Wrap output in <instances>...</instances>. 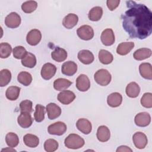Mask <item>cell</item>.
Masks as SVG:
<instances>
[{
    "label": "cell",
    "instance_id": "obj_6",
    "mask_svg": "<svg viewBox=\"0 0 152 152\" xmlns=\"http://www.w3.org/2000/svg\"><path fill=\"white\" fill-rule=\"evenodd\" d=\"M56 72V67L51 63L45 64L41 69V76L46 80L51 79Z\"/></svg>",
    "mask_w": 152,
    "mask_h": 152
},
{
    "label": "cell",
    "instance_id": "obj_2",
    "mask_svg": "<svg viewBox=\"0 0 152 152\" xmlns=\"http://www.w3.org/2000/svg\"><path fill=\"white\" fill-rule=\"evenodd\" d=\"M65 147L70 149H78L81 148L85 144L83 138L75 134H69L64 141Z\"/></svg>",
    "mask_w": 152,
    "mask_h": 152
},
{
    "label": "cell",
    "instance_id": "obj_39",
    "mask_svg": "<svg viewBox=\"0 0 152 152\" xmlns=\"http://www.w3.org/2000/svg\"><path fill=\"white\" fill-rule=\"evenodd\" d=\"M59 144L54 139H48L44 143V148L47 152H53L58 148Z\"/></svg>",
    "mask_w": 152,
    "mask_h": 152
},
{
    "label": "cell",
    "instance_id": "obj_29",
    "mask_svg": "<svg viewBox=\"0 0 152 152\" xmlns=\"http://www.w3.org/2000/svg\"><path fill=\"white\" fill-rule=\"evenodd\" d=\"M21 64L24 66L32 68L36 65V58L34 54L27 52L25 56L21 59Z\"/></svg>",
    "mask_w": 152,
    "mask_h": 152
},
{
    "label": "cell",
    "instance_id": "obj_15",
    "mask_svg": "<svg viewBox=\"0 0 152 152\" xmlns=\"http://www.w3.org/2000/svg\"><path fill=\"white\" fill-rule=\"evenodd\" d=\"M77 71V65L73 61H67L64 62L61 67L62 73L67 76L74 75Z\"/></svg>",
    "mask_w": 152,
    "mask_h": 152
},
{
    "label": "cell",
    "instance_id": "obj_27",
    "mask_svg": "<svg viewBox=\"0 0 152 152\" xmlns=\"http://www.w3.org/2000/svg\"><path fill=\"white\" fill-rule=\"evenodd\" d=\"M23 141L26 145L28 147H36L39 144V138L33 134H27L23 137Z\"/></svg>",
    "mask_w": 152,
    "mask_h": 152
},
{
    "label": "cell",
    "instance_id": "obj_5",
    "mask_svg": "<svg viewBox=\"0 0 152 152\" xmlns=\"http://www.w3.org/2000/svg\"><path fill=\"white\" fill-rule=\"evenodd\" d=\"M66 125L65 123L58 121L50 125L48 128V131L51 135H62L66 132Z\"/></svg>",
    "mask_w": 152,
    "mask_h": 152
},
{
    "label": "cell",
    "instance_id": "obj_34",
    "mask_svg": "<svg viewBox=\"0 0 152 152\" xmlns=\"http://www.w3.org/2000/svg\"><path fill=\"white\" fill-rule=\"evenodd\" d=\"M45 107L44 106L37 104L35 107V112L34 113V118L36 122H40L45 119Z\"/></svg>",
    "mask_w": 152,
    "mask_h": 152
},
{
    "label": "cell",
    "instance_id": "obj_12",
    "mask_svg": "<svg viewBox=\"0 0 152 152\" xmlns=\"http://www.w3.org/2000/svg\"><path fill=\"white\" fill-rule=\"evenodd\" d=\"M57 99L62 104H69L75 99V95L70 90H63L58 94Z\"/></svg>",
    "mask_w": 152,
    "mask_h": 152
},
{
    "label": "cell",
    "instance_id": "obj_19",
    "mask_svg": "<svg viewBox=\"0 0 152 152\" xmlns=\"http://www.w3.org/2000/svg\"><path fill=\"white\" fill-rule=\"evenodd\" d=\"M78 21V17L76 14L73 13H69L64 18L62 21V24L65 28L68 29H71L76 26Z\"/></svg>",
    "mask_w": 152,
    "mask_h": 152
},
{
    "label": "cell",
    "instance_id": "obj_32",
    "mask_svg": "<svg viewBox=\"0 0 152 152\" xmlns=\"http://www.w3.org/2000/svg\"><path fill=\"white\" fill-rule=\"evenodd\" d=\"M21 88L17 86L9 87L5 93L6 97L10 100H15L18 99L20 95Z\"/></svg>",
    "mask_w": 152,
    "mask_h": 152
},
{
    "label": "cell",
    "instance_id": "obj_26",
    "mask_svg": "<svg viewBox=\"0 0 152 152\" xmlns=\"http://www.w3.org/2000/svg\"><path fill=\"white\" fill-rule=\"evenodd\" d=\"M151 50L148 48H141L135 50L133 54L135 59L137 61H142L148 58L151 55Z\"/></svg>",
    "mask_w": 152,
    "mask_h": 152
},
{
    "label": "cell",
    "instance_id": "obj_22",
    "mask_svg": "<svg viewBox=\"0 0 152 152\" xmlns=\"http://www.w3.org/2000/svg\"><path fill=\"white\" fill-rule=\"evenodd\" d=\"M97 138L100 142L107 141L110 137V132L109 129L104 125L100 126L97 131Z\"/></svg>",
    "mask_w": 152,
    "mask_h": 152
},
{
    "label": "cell",
    "instance_id": "obj_24",
    "mask_svg": "<svg viewBox=\"0 0 152 152\" xmlns=\"http://www.w3.org/2000/svg\"><path fill=\"white\" fill-rule=\"evenodd\" d=\"M139 71L141 75L145 79H152V68L150 63L144 62L139 66Z\"/></svg>",
    "mask_w": 152,
    "mask_h": 152
},
{
    "label": "cell",
    "instance_id": "obj_43",
    "mask_svg": "<svg viewBox=\"0 0 152 152\" xmlns=\"http://www.w3.org/2000/svg\"><path fill=\"white\" fill-rule=\"evenodd\" d=\"M119 3V0H107L106 1L107 6L110 11H113L115 10L118 7Z\"/></svg>",
    "mask_w": 152,
    "mask_h": 152
},
{
    "label": "cell",
    "instance_id": "obj_1",
    "mask_svg": "<svg viewBox=\"0 0 152 152\" xmlns=\"http://www.w3.org/2000/svg\"><path fill=\"white\" fill-rule=\"evenodd\" d=\"M128 10L122 15V27L131 38L144 39L152 32V12L144 4L126 2Z\"/></svg>",
    "mask_w": 152,
    "mask_h": 152
},
{
    "label": "cell",
    "instance_id": "obj_3",
    "mask_svg": "<svg viewBox=\"0 0 152 152\" xmlns=\"http://www.w3.org/2000/svg\"><path fill=\"white\" fill-rule=\"evenodd\" d=\"M94 78L98 84L102 86H106L110 83L112 76L107 69H100L94 74Z\"/></svg>",
    "mask_w": 152,
    "mask_h": 152
},
{
    "label": "cell",
    "instance_id": "obj_17",
    "mask_svg": "<svg viewBox=\"0 0 152 152\" xmlns=\"http://www.w3.org/2000/svg\"><path fill=\"white\" fill-rule=\"evenodd\" d=\"M17 122L21 127L27 128L33 124V118L30 113L21 112L18 117Z\"/></svg>",
    "mask_w": 152,
    "mask_h": 152
},
{
    "label": "cell",
    "instance_id": "obj_20",
    "mask_svg": "<svg viewBox=\"0 0 152 152\" xmlns=\"http://www.w3.org/2000/svg\"><path fill=\"white\" fill-rule=\"evenodd\" d=\"M122 102V95L118 93L115 92L110 94L107 98V102L109 106L112 107H116L121 105Z\"/></svg>",
    "mask_w": 152,
    "mask_h": 152
},
{
    "label": "cell",
    "instance_id": "obj_14",
    "mask_svg": "<svg viewBox=\"0 0 152 152\" xmlns=\"http://www.w3.org/2000/svg\"><path fill=\"white\" fill-rule=\"evenodd\" d=\"M46 110L48 113V117L50 120L57 118L61 114V107L54 103H50L47 104Z\"/></svg>",
    "mask_w": 152,
    "mask_h": 152
},
{
    "label": "cell",
    "instance_id": "obj_33",
    "mask_svg": "<svg viewBox=\"0 0 152 152\" xmlns=\"http://www.w3.org/2000/svg\"><path fill=\"white\" fill-rule=\"evenodd\" d=\"M18 81L24 86H28L32 81L31 75L26 71L20 72L17 76Z\"/></svg>",
    "mask_w": 152,
    "mask_h": 152
},
{
    "label": "cell",
    "instance_id": "obj_36",
    "mask_svg": "<svg viewBox=\"0 0 152 152\" xmlns=\"http://www.w3.org/2000/svg\"><path fill=\"white\" fill-rule=\"evenodd\" d=\"M11 73L7 69H2L0 72V86L4 87L7 86L11 81Z\"/></svg>",
    "mask_w": 152,
    "mask_h": 152
},
{
    "label": "cell",
    "instance_id": "obj_42",
    "mask_svg": "<svg viewBox=\"0 0 152 152\" xmlns=\"http://www.w3.org/2000/svg\"><path fill=\"white\" fill-rule=\"evenodd\" d=\"M33 103L29 100H24L20 103V109L21 112L31 113L33 109Z\"/></svg>",
    "mask_w": 152,
    "mask_h": 152
},
{
    "label": "cell",
    "instance_id": "obj_44",
    "mask_svg": "<svg viewBox=\"0 0 152 152\" xmlns=\"http://www.w3.org/2000/svg\"><path fill=\"white\" fill-rule=\"evenodd\" d=\"M116 151L117 152H119V151H130V152H132V150L129 147H127V146H125V145H121V146L117 148Z\"/></svg>",
    "mask_w": 152,
    "mask_h": 152
},
{
    "label": "cell",
    "instance_id": "obj_9",
    "mask_svg": "<svg viewBox=\"0 0 152 152\" xmlns=\"http://www.w3.org/2000/svg\"><path fill=\"white\" fill-rule=\"evenodd\" d=\"M136 125L140 127H145L148 126L151 122V116L147 112H141L136 115L134 118Z\"/></svg>",
    "mask_w": 152,
    "mask_h": 152
},
{
    "label": "cell",
    "instance_id": "obj_13",
    "mask_svg": "<svg viewBox=\"0 0 152 152\" xmlns=\"http://www.w3.org/2000/svg\"><path fill=\"white\" fill-rule=\"evenodd\" d=\"M102 43L105 46H110L115 42V35L113 30L106 28L104 30L100 37Z\"/></svg>",
    "mask_w": 152,
    "mask_h": 152
},
{
    "label": "cell",
    "instance_id": "obj_11",
    "mask_svg": "<svg viewBox=\"0 0 152 152\" xmlns=\"http://www.w3.org/2000/svg\"><path fill=\"white\" fill-rule=\"evenodd\" d=\"M76 87L80 91H86L90 87V81L85 74H80L76 80Z\"/></svg>",
    "mask_w": 152,
    "mask_h": 152
},
{
    "label": "cell",
    "instance_id": "obj_8",
    "mask_svg": "<svg viewBox=\"0 0 152 152\" xmlns=\"http://www.w3.org/2000/svg\"><path fill=\"white\" fill-rule=\"evenodd\" d=\"M133 142L138 149H143L147 144L148 140L145 134L141 132H135L132 137Z\"/></svg>",
    "mask_w": 152,
    "mask_h": 152
},
{
    "label": "cell",
    "instance_id": "obj_40",
    "mask_svg": "<svg viewBox=\"0 0 152 152\" xmlns=\"http://www.w3.org/2000/svg\"><path fill=\"white\" fill-rule=\"evenodd\" d=\"M141 105L146 108L152 107V94L151 93H145L141 99Z\"/></svg>",
    "mask_w": 152,
    "mask_h": 152
},
{
    "label": "cell",
    "instance_id": "obj_35",
    "mask_svg": "<svg viewBox=\"0 0 152 152\" xmlns=\"http://www.w3.org/2000/svg\"><path fill=\"white\" fill-rule=\"evenodd\" d=\"M5 142L10 147H15L19 143L18 135L14 132H8L5 136Z\"/></svg>",
    "mask_w": 152,
    "mask_h": 152
},
{
    "label": "cell",
    "instance_id": "obj_30",
    "mask_svg": "<svg viewBox=\"0 0 152 152\" xmlns=\"http://www.w3.org/2000/svg\"><path fill=\"white\" fill-rule=\"evenodd\" d=\"M99 59L101 63L104 65L110 64L113 59L112 54L109 51L104 49H101L99 52Z\"/></svg>",
    "mask_w": 152,
    "mask_h": 152
},
{
    "label": "cell",
    "instance_id": "obj_41",
    "mask_svg": "<svg viewBox=\"0 0 152 152\" xmlns=\"http://www.w3.org/2000/svg\"><path fill=\"white\" fill-rule=\"evenodd\" d=\"M12 53H13V56L15 58L18 59H22L25 56L27 52L23 46H17L14 48L12 50Z\"/></svg>",
    "mask_w": 152,
    "mask_h": 152
},
{
    "label": "cell",
    "instance_id": "obj_10",
    "mask_svg": "<svg viewBox=\"0 0 152 152\" xmlns=\"http://www.w3.org/2000/svg\"><path fill=\"white\" fill-rule=\"evenodd\" d=\"M42 34L40 30L37 29L31 30L27 34V42L31 46L37 45L41 40Z\"/></svg>",
    "mask_w": 152,
    "mask_h": 152
},
{
    "label": "cell",
    "instance_id": "obj_18",
    "mask_svg": "<svg viewBox=\"0 0 152 152\" xmlns=\"http://www.w3.org/2000/svg\"><path fill=\"white\" fill-rule=\"evenodd\" d=\"M78 58L81 62L86 65L91 64L94 59L93 54L88 50H80L78 53Z\"/></svg>",
    "mask_w": 152,
    "mask_h": 152
},
{
    "label": "cell",
    "instance_id": "obj_31",
    "mask_svg": "<svg viewBox=\"0 0 152 152\" xmlns=\"http://www.w3.org/2000/svg\"><path fill=\"white\" fill-rule=\"evenodd\" d=\"M103 15V9L100 7H94L92 8L88 14L90 20L93 21H99Z\"/></svg>",
    "mask_w": 152,
    "mask_h": 152
},
{
    "label": "cell",
    "instance_id": "obj_25",
    "mask_svg": "<svg viewBox=\"0 0 152 152\" xmlns=\"http://www.w3.org/2000/svg\"><path fill=\"white\" fill-rule=\"evenodd\" d=\"M134 43L130 42H122L118 45L116 52L120 55H126L130 52V51L134 48Z\"/></svg>",
    "mask_w": 152,
    "mask_h": 152
},
{
    "label": "cell",
    "instance_id": "obj_37",
    "mask_svg": "<svg viewBox=\"0 0 152 152\" xmlns=\"http://www.w3.org/2000/svg\"><path fill=\"white\" fill-rule=\"evenodd\" d=\"M37 7V3L34 1H28L23 2L21 9L25 13L29 14L34 11Z\"/></svg>",
    "mask_w": 152,
    "mask_h": 152
},
{
    "label": "cell",
    "instance_id": "obj_45",
    "mask_svg": "<svg viewBox=\"0 0 152 152\" xmlns=\"http://www.w3.org/2000/svg\"><path fill=\"white\" fill-rule=\"evenodd\" d=\"M16 151L15 150L13 149L12 147H8V148H3L2 150H1V152H3V151Z\"/></svg>",
    "mask_w": 152,
    "mask_h": 152
},
{
    "label": "cell",
    "instance_id": "obj_16",
    "mask_svg": "<svg viewBox=\"0 0 152 152\" xmlns=\"http://www.w3.org/2000/svg\"><path fill=\"white\" fill-rule=\"evenodd\" d=\"M76 126L80 131L86 135L89 134L92 129L91 122L85 118L79 119L76 123Z\"/></svg>",
    "mask_w": 152,
    "mask_h": 152
},
{
    "label": "cell",
    "instance_id": "obj_4",
    "mask_svg": "<svg viewBox=\"0 0 152 152\" xmlns=\"http://www.w3.org/2000/svg\"><path fill=\"white\" fill-rule=\"evenodd\" d=\"M77 33L78 36L84 40H89L94 36V30L88 25H83L80 27L77 30Z\"/></svg>",
    "mask_w": 152,
    "mask_h": 152
},
{
    "label": "cell",
    "instance_id": "obj_21",
    "mask_svg": "<svg viewBox=\"0 0 152 152\" xmlns=\"http://www.w3.org/2000/svg\"><path fill=\"white\" fill-rule=\"evenodd\" d=\"M67 55L66 51L59 47H56L51 53L52 58L58 62L64 61L66 59Z\"/></svg>",
    "mask_w": 152,
    "mask_h": 152
},
{
    "label": "cell",
    "instance_id": "obj_23",
    "mask_svg": "<svg viewBox=\"0 0 152 152\" xmlns=\"http://www.w3.org/2000/svg\"><path fill=\"white\" fill-rule=\"evenodd\" d=\"M125 92L128 97L135 98L140 94V87L135 82H131L126 86Z\"/></svg>",
    "mask_w": 152,
    "mask_h": 152
},
{
    "label": "cell",
    "instance_id": "obj_38",
    "mask_svg": "<svg viewBox=\"0 0 152 152\" xmlns=\"http://www.w3.org/2000/svg\"><path fill=\"white\" fill-rule=\"evenodd\" d=\"M12 52L11 46L8 43H1L0 44V57L1 58H7Z\"/></svg>",
    "mask_w": 152,
    "mask_h": 152
},
{
    "label": "cell",
    "instance_id": "obj_28",
    "mask_svg": "<svg viewBox=\"0 0 152 152\" xmlns=\"http://www.w3.org/2000/svg\"><path fill=\"white\" fill-rule=\"evenodd\" d=\"M72 82L65 78H58L53 82V87L57 91H62L67 89L71 85Z\"/></svg>",
    "mask_w": 152,
    "mask_h": 152
},
{
    "label": "cell",
    "instance_id": "obj_7",
    "mask_svg": "<svg viewBox=\"0 0 152 152\" xmlns=\"http://www.w3.org/2000/svg\"><path fill=\"white\" fill-rule=\"evenodd\" d=\"M20 23L21 17L17 12H12L5 17V24L9 28H17L20 26Z\"/></svg>",
    "mask_w": 152,
    "mask_h": 152
}]
</instances>
